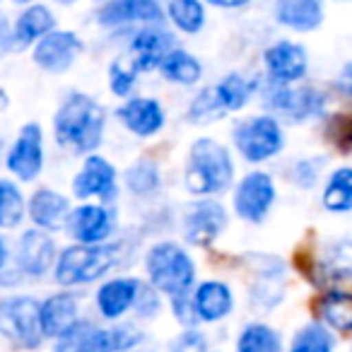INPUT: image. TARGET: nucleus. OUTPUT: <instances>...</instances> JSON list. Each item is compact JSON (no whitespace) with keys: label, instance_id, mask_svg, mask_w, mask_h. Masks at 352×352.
<instances>
[{"label":"nucleus","instance_id":"1a4fd4ad","mask_svg":"<svg viewBox=\"0 0 352 352\" xmlns=\"http://www.w3.org/2000/svg\"><path fill=\"white\" fill-rule=\"evenodd\" d=\"M265 107L287 121H304L323 109V99L309 87L292 89L289 85H273L265 92Z\"/></svg>","mask_w":352,"mask_h":352},{"label":"nucleus","instance_id":"c85d7f7f","mask_svg":"<svg viewBox=\"0 0 352 352\" xmlns=\"http://www.w3.org/2000/svg\"><path fill=\"white\" fill-rule=\"evenodd\" d=\"M236 352H283V340L278 331L263 323H251L241 331L236 340Z\"/></svg>","mask_w":352,"mask_h":352},{"label":"nucleus","instance_id":"20e7f679","mask_svg":"<svg viewBox=\"0 0 352 352\" xmlns=\"http://www.w3.org/2000/svg\"><path fill=\"white\" fill-rule=\"evenodd\" d=\"M118 246L109 244H78L60 254L56 263V280L65 287L94 283L118 263Z\"/></svg>","mask_w":352,"mask_h":352},{"label":"nucleus","instance_id":"7c9ffc66","mask_svg":"<svg viewBox=\"0 0 352 352\" xmlns=\"http://www.w3.org/2000/svg\"><path fill=\"white\" fill-rule=\"evenodd\" d=\"M169 17L186 34H196L206 25V10H203L201 0H171Z\"/></svg>","mask_w":352,"mask_h":352},{"label":"nucleus","instance_id":"dca6fc26","mask_svg":"<svg viewBox=\"0 0 352 352\" xmlns=\"http://www.w3.org/2000/svg\"><path fill=\"white\" fill-rule=\"evenodd\" d=\"M68 232L80 244H102L111 234V215L102 206H80L68 215Z\"/></svg>","mask_w":352,"mask_h":352},{"label":"nucleus","instance_id":"473e14b6","mask_svg":"<svg viewBox=\"0 0 352 352\" xmlns=\"http://www.w3.org/2000/svg\"><path fill=\"white\" fill-rule=\"evenodd\" d=\"M336 340H333L331 331L321 323H309L294 336L289 352H333Z\"/></svg>","mask_w":352,"mask_h":352},{"label":"nucleus","instance_id":"72a5a7b5","mask_svg":"<svg viewBox=\"0 0 352 352\" xmlns=\"http://www.w3.org/2000/svg\"><path fill=\"white\" fill-rule=\"evenodd\" d=\"M126 184L133 193H138V196H147V193L157 191V186H160L157 166L152 164V162H145V160L138 162V164H133L131 169H128Z\"/></svg>","mask_w":352,"mask_h":352},{"label":"nucleus","instance_id":"aec40b11","mask_svg":"<svg viewBox=\"0 0 352 352\" xmlns=\"http://www.w3.org/2000/svg\"><path fill=\"white\" fill-rule=\"evenodd\" d=\"M102 25H126V22H160L162 8L157 0H109L99 10Z\"/></svg>","mask_w":352,"mask_h":352},{"label":"nucleus","instance_id":"7ed1b4c3","mask_svg":"<svg viewBox=\"0 0 352 352\" xmlns=\"http://www.w3.org/2000/svg\"><path fill=\"white\" fill-rule=\"evenodd\" d=\"M145 268L152 287L166 292L169 297L188 294L193 280H196V265H193L191 256L171 241H162L147 251Z\"/></svg>","mask_w":352,"mask_h":352},{"label":"nucleus","instance_id":"ea45409f","mask_svg":"<svg viewBox=\"0 0 352 352\" xmlns=\"http://www.w3.org/2000/svg\"><path fill=\"white\" fill-rule=\"evenodd\" d=\"M15 44L12 41V32H10V25H8V20L3 15H0V58L10 51V46Z\"/></svg>","mask_w":352,"mask_h":352},{"label":"nucleus","instance_id":"4c0bfd02","mask_svg":"<svg viewBox=\"0 0 352 352\" xmlns=\"http://www.w3.org/2000/svg\"><path fill=\"white\" fill-rule=\"evenodd\" d=\"M169 352H208V340L203 333L186 331L171 342Z\"/></svg>","mask_w":352,"mask_h":352},{"label":"nucleus","instance_id":"f03ea898","mask_svg":"<svg viewBox=\"0 0 352 352\" xmlns=\"http://www.w3.org/2000/svg\"><path fill=\"white\" fill-rule=\"evenodd\" d=\"M234 164L220 142L203 138L191 147L186 164V188L193 196H212L230 188Z\"/></svg>","mask_w":352,"mask_h":352},{"label":"nucleus","instance_id":"37998d69","mask_svg":"<svg viewBox=\"0 0 352 352\" xmlns=\"http://www.w3.org/2000/svg\"><path fill=\"white\" fill-rule=\"evenodd\" d=\"M6 263H8V249H6V241L0 239V270L6 268Z\"/></svg>","mask_w":352,"mask_h":352},{"label":"nucleus","instance_id":"9d476101","mask_svg":"<svg viewBox=\"0 0 352 352\" xmlns=\"http://www.w3.org/2000/svg\"><path fill=\"white\" fill-rule=\"evenodd\" d=\"M41 166H44V135L36 123H27L8 155V169L22 182H32Z\"/></svg>","mask_w":352,"mask_h":352},{"label":"nucleus","instance_id":"4468645a","mask_svg":"<svg viewBox=\"0 0 352 352\" xmlns=\"http://www.w3.org/2000/svg\"><path fill=\"white\" fill-rule=\"evenodd\" d=\"M73 191L78 198H111L116 191V171L104 157L92 155L73 179Z\"/></svg>","mask_w":352,"mask_h":352},{"label":"nucleus","instance_id":"9b49d317","mask_svg":"<svg viewBox=\"0 0 352 352\" xmlns=\"http://www.w3.org/2000/svg\"><path fill=\"white\" fill-rule=\"evenodd\" d=\"M82 54V41L73 32H51L36 44L34 63L46 73H63Z\"/></svg>","mask_w":352,"mask_h":352},{"label":"nucleus","instance_id":"4be33fe9","mask_svg":"<svg viewBox=\"0 0 352 352\" xmlns=\"http://www.w3.org/2000/svg\"><path fill=\"white\" fill-rule=\"evenodd\" d=\"M41 331L49 338H60L78 323V302L73 294H51L41 304Z\"/></svg>","mask_w":352,"mask_h":352},{"label":"nucleus","instance_id":"6e6552de","mask_svg":"<svg viewBox=\"0 0 352 352\" xmlns=\"http://www.w3.org/2000/svg\"><path fill=\"white\" fill-rule=\"evenodd\" d=\"M275 201V186L265 171H251L241 179L234 193V210L249 222H261Z\"/></svg>","mask_w":352,"mask_h":352},{"label":"nucleus","instance_id":"bb28decb","mask_svg":"<svg viewBox=\"0 0 352 352\" xmlns=\"http://www.w3.org/2000/svg\"><path fill=\"white\" fill-rule=\"evenodd\" d=\"M160 70L164 73L166 80H171V82H179V85H193L203 73L201 63H198V60L184 49L169 51V54H166V58L162 60Z\"/></svg>","mask_w":352,"mask_h":352},{"label":"nucleus","instance_id":"a19ab883","mask_svg":"<svg viewBox=\"0 0 352 352\" xmlns=\"http://www.w3.org/2000/svg\"><path fill=\"white\" fill-rule=\"evenodd\" d=\"M338 87H340L342 92L350 94V97H352V63L347 65V68L340 73V80H338Z\"/></svg>","mask_w":352,"mask_h":352},{"label":"nucleus","instance_id":"412c9836","mask_svg":"<svg viewBox=\"0 0 352 352\" xmlns=\"http://www.w3.org/2000/svg\"><path fill=\"white\" fill-rule=\"evenodd\" d=\"M193 309L201 321H222L234 309L232 289L220 280H208L193 294Z\"/></svg>","mask_w":352,"mask_h":352},{"label":"nucleus","instance_id":"6ab92c4d","mask_svg":"<svg viewBox=\"0 0 352 352\" xmlns=\"http://www.w3.org/2000/svg\"><path fill=\"white\" fill-rule=\"evenodd\" d=\"M118 118H121L128 131L140 138L155 135L164 126V111H162V107L155 99H147V97H135L131 102H126L118 109Z\"/></svg>","mask_w":352,"mask_h":352},{"label":"nucleus","instance_id":"f257e3e1","mask_svg":"<svg viewBox=\"0 0 352 352\" xmlns=\"http://www.w3.org/2000/svg\"><path fill=\"white\" fill-rule=\"evenodd\" d=\"M104 109L87 94H70L56 113V140L73 152H92L102 142Z\"/></svg>","mask_w":352,"mask_h":352},{"label":"nucleus","instance_id":"2eb2a0df","mask_svg":"<svg viewBox=\"0 0 352 352\" xmlns=\"http://www.w3.org/2000/svg\"><path fill=\"white\" fill-rule=\"evenodd\" d=\"M169 51H174V39L169 32L157 30V27H147V30L138 32L131 41L133 65L138 68V73L160 68Z\"/></svg>","mask_w":352,"mask_h":352},{"label":"nucleus","instance_id":"39448f33","mask_svg":"<svg viewBox=\"0 0 352 352\" xmlns=\"http://www.w3.org/2000/svg\"><path fill=\"white\" fill-rule=\"evenodd\" d=\"M142 340V333L133 326L99 328L89 321H78L58 338L54 352H126Z\"/></svg>","mask_w":352,"mask_h":352},{"label":"nucleus","instance_id":"f704fd0d","mask_svg":"<svg viewBox=\"0 0 352 352\" xmlns=\"http://www.w3.org/2000/svg\"><path fill=\"white\" fill-rule=\"evenodd\" d=\"M135 78L138 68L133 65V60H113L109 68V85L116 97H128L135 87Z\"/></svg>","mask_w":352,"mask_h":352},{"label":"nucleus","instance_id":"393cba45","mask_svg":"<svg viewBox=\"0 0 352 352\" xmlns=\"http://www.w3.org/2000/svg\"><path fill=\"white\" fill-rule=\"evenodd\" d=\"M51 30H54V15H51L49 8L32 6V8H27V10L20 15V20H17L12 41L25 49V46L32 44V41L44 39L46 34H51Z\"/></svg>","mask_w":352,"mask_h":352},{"label":"nucleus","instance_id":"c03bdc74","mask_svg":"<svg viewBox=\"0 0 352 352\" xmlns=\"http://www.w3.org/2000/svg\"><path fill=\"white\" fill-rule=\"evenodd\" d=\"M8 107V97H6V92H0V111Z\"/></svg>","mask_w":352,"mask_h":352},{"label":"nucleus","instance_id":"cd10ccee","mask_svg":"<svg viewBox=\"0 0 352 352\" xmlns=\"http://www.w3.org/2000/svg\"><path fill=\"white\" fill-rule=\"evenodd\" d=\"M321 318L336 331H352V294L331 292L318 304Z\"/></svg>","mask_w":352,"mask_h":352},{"label":"nucleus","instance_id":"a18cd8bd","mask_svg":"<svg viewBox=\"0 0 352 352\" xmlns=\"http://www.w3.org/2000/svg\"><path fill=\"white\" fill-rule=\"evenodd\" d=\"M58 3H63V6H70V3H75V0H58Z\"/></svg>","mask_w":352,"mask_h":352},{"label":"nucleus","instance_id":"a878e982","mask_svg":"<svg viewBox=\"0 0 352 352\" xmlns=\"http://www.w3.org/2000/svg\"><path fill=\"white\" fill-rule=\"evenodd\" d=\"M323 206L331 212H350L352 210V169L342 166L336 169L323 188Z\"/></svg>","mask_w":352,"mask_h":352},{"label":"nucleus","instance_id":"f8f14e48","mask_svg":"<svg viewBox=\"0 0 352 352\" xmlns=\"http://www.w3.org/2000/svg\"><path fill=\"white\" fill-rule=\"evenodd\" d=\"M227 227V212L220 203L203 201L188 208L184 217V234L191 244L210 246Z\"/></svg>","mask_w":352,"mask_h":352},{"label":"nucleus","instance_id":"79ce46f5","mask_svg":"<svg viewBox=\"0 0 352 352\" xmlns=\"http://www.w3.org/2000/svg\"><path fill=\"white\" fill-rule=\"evenodd\" d=\"M208 3L217 8H241V6H246L249 0H208Z\"/></svg>","mask_w":352,"mask_h":352},{"label":"nucleus","instance_id":"5701e85b","mask_svg":"<svg viewBox=\"0 0 352 352\" xmlns=\"http://www.w3.org/2000/svg\"><path fill=\"white\" fill-rule=\"evenodd\" d=\"M275 17L289 30L311 32L323 20L321 0H275Z\"/></svg>","mask_w":352,"mask_h":352},{"label":"nucleus","instance_id":"e433bc0d","mask_svg":"<svg viewBox=\"0 0 352 352\" xmlns=\"http://www.w3.org/2000/svg\"><path fill=\"white\" fill-rule=\"evenodd\" d=\"M222 111H225V109H222L220 102H217L215 89H203V92L193 99L191 111L188 113H191V121L203 123V121H212V118H220Z\"/></svg>","mask_w":352,"mask_h":352},{"label":"nucleus","instance_id":"0eeeda50","mask_svg":"<svg viewBox=\"0 0 352 352\" xmlns=\"http://www.w3.org/2000/svg\"><path fill=\"white\" fill-rule=\"evenodd\" d=\"M234 145L249 162H265L283 150V131L273 116L246 118L234 128Z\"/></svg>","mask_w":352,"mask_h":352},{"label":"nucleus","instance_id":"b1692460","mask_svg":"<svg viewBox=\"0 0 352 352\" xmlns=\"http://www.w3.org/2000/svg\"><path fill=\"white\" fill-rule=\"evenodd\" d=\"M30 215L36 222V227H41V230H58L65 217L70 215L68 198L51 191V188H39L32 196Z\"/></svg>","mask_w":352,"mask_h":352},{"label":"nucleus","instance_id":"ddd939ff","mask_svg":"<svg viewBox=\"0 0 352 352\" xmlns=\"http://www.w3.org/2000/svg\"><path fill=\"white\" fill-rule=\"evenodd\" d=\"M307 51L292 41H280L265 51V68L275 85H292L307 75Z\"/></svg>","mask_w":352,"mask_h":352},{"label":"nucleus","instance_id":"2f4dec72","mask_svg":"<svg viewBox=\"0 0 352 352\" xmlns=\"http://www.w3.org/2000/svg\"><path fill=\"white\" fill-rule=\"evenodd\" d=\"M25 217V198L12 182H0V230H12Z\"/></svg>","mask_w":352,"mask_h":352},{"label":"nucleus","instance_id":"a211bd4d","mask_svg":"<svg viewBox=\"0 0 352 352\" xmlns=\"http://www.w3.org/2000/svg\"><path fill=\"white\" fill-rule=\"evenodd\" d=\"M140 280L135 278H116L109 280L99 287L97 292V309L104 318L116 321L131 307H135L138 292H140Z\"/></svg>","mask_w":352,"mask_h":352},{"label":"nucleus","instance_id":"423d86ee","mask_svg":"<svg viewBox=\"0 0 352 352\" xmlns=\"http://www.w3.org/2000/svg\"><path fill=\"white\" fill-rule=\"evenodd\" d=\"M41 304L32 297H8L0 302V336L15 347L34 350L44 340L41 331Z\"/></svg>","mask_w":352,"mask_h":352},{"label":"nucleus","instance_id":"58836bf2","mask_svg":"<svg viewBox=\"0 0 352 352\" xmlns=\"http://www.w3.org/2000/svg\"><path fill=\"white\" fill-rule=\"evenodd\" d=\"M135 309H138V314H140V316L150 318V316H155V314L160 311V299H157V294L152 292V289L140 287L138 299H135Z\"/></svg>","mask_w":352,"mask_h":352},{"label":"nucleus","instance_id":"c9c22d12","mask_svg":"<svg viewBox=\"0 0 352 352\" xmlns=\"http://www.w3.org/2000/svg\"><path fill=\"white\" fill-rule=\"evenodd\" d=\"M328 270L352 280V239H342L328 249Z\"/></svg>","mask_w":352,"mask_h":352},{"label":"nucleus","instance_id":"49530a36","mask_svg":"<svg viewBox=\"0 0 352 352\" xmlns=\"http://www.w3.org/2000/svg\"><path fill=\"white\" fill-rule=\"evenodd\" d=\"M12 3H32V0H12Z\"/></svg>","mask_w":352,"mask_h":352},{"label":"nucleus","instance_id":"f3484780","mask_svg":"<svg viewBox=\"0 0 352 352\" xmlns=\"http://www.w3.org/2000/svg\"><path fill=\"white\" fill-rule=\"evenodd\" d=\"M56 246L51 236L41 230H30L22 234L20 249H17V263L27 275H44L54 265Z\"/></svg>","mask_w":352,"mask_h":352},{"label":"nucleus","instance_id":"c756f323","mask_svg":"<svg viewBox=\"0 0 352 352\" xmlns=\"http://www.w3.org/2000/svg\"><path fill=\"white\" fill-rule=\"evenodd\" d=\"M251 92H254V82L244 80L241 75H227L215 87V97L225 111H236V109H241L249 102Z\"/></svg>","mask_w":352,"mask_h":352}]
</instances>
